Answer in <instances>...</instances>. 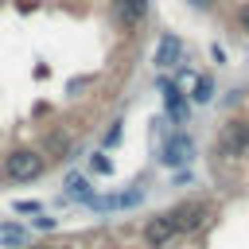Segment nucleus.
Segmentation results:
<instances>
[{
  "mask_svg": "<svg viewBox=\"0 0 249 249\" xmlns=\"http://www.w3.org/2000/svg\"><path fill=\"white\" fill-rule=\"evenodd\" d=\"M39 171H43V156L31 152V148H19V152H12V156L4 160V175L16 179V183H31Z\"/></svg>",
  "mask_w": 249,
  "mask_h": 249,
  "instance_id": "nucleus-1",
  "label": "nucleus"
},
{
  "mask_svg": "<svg viewBox=\"0 0 249 249\" xmlns=\"http://www.w3.org/2000/svg\"><path fill=\"white\" fill-rule=\"evenodd\" d=\"M218 152H222V156H230V160L245 156V152H249V124L230 121V124L222 128V136H218Z\"/></svg>",
  "mask_w": 249,
  "mask_h": 249,
  "instance_id": "nucleus-2",
  "label": "nucleus"
},
{
  "mask_svg": "<svg viewBox=\"0 0 249 249\" xmlns=\"http://www.w3.org/2000/svg\"><path fill=\"white\" fill-rule=\"evenodd\" d=\"M167 218H171L175 233H191V230L202 226V218H206V202H183V206H175Z\"/></svg>",
  "mask_w": 249,
  "mask_h": 249,
  "instance_id": "nucleus-3",
  "label": "nucleus"
},
{
  "mask_svg": "<svg viewBox=\"0 0 249 249\" xmlns=\"http://www.w3.org/2000/svg\"><path fill=\"white\" fill-rule=\"evenodd\" d=\"M179 233H175V226H171V218L167 214H160V218H152L148 226H144V241L152 245V249H163L167 241H175Z\"/></svg>",
  "mask_w": 249,
  "mask_h": 249,
  "instance_id": "nucleus-4",
  "label": "nucleus"
},
{
  "mask_svg": "<svg viewBox=\"0 0 249 249\" xmlns=\"http://www.w3.org/2000/svg\"><path fill=\"white\" fill-rule=\"evenodd\" d=\"M113 16H117V23H124V27H140L144 16H148V0H117V4H113Z\"/></svg>",
  "mask_w": 249,
  "mask_h": 249,
  "instance_id": "nucleus-5",
  "label": "nucleus"
},
{
  "mask_svg": "<svg viewBox=\"0 0 249 249\" xmlns=\"http://www.w3.org/2000/svg\"><path fill=\"white\" fill-rule=\"evenodd\" d=\"M152 62H156V66H171V62H179V39H175V35H160Z\"/></svg>",
  "mask_w": 249,
  "mask_h": 249,
  "instance_id": "nucleus-6",
  "label": "nucleus"
},
{
  "mask_svg": "<svg viewBox=\"0 0 249 249\" xmlns=\"http://www.w3.org/2000/svg\"><path fill=\"white\" fill-rule=\"evenodd\" d=\"M163 97H167V109H171V117L183 124V121H187V105H183V97H179V86H175V82H163Z\"/></svg>",
  "mask_w": 249,
  "mask_h": 249,
  "instance_id": "nucleus-7",
  "label": "nucleus"
},
{
  "mask_svg": "<svg viewBox=\"0 0 249 249\" xmlns=\"http://www.w3.org/2000/svg\"><path fill=\"white\" fill-rule=\"evenodd\" d=\"M187 152H191V140H187V136H175V140H167V148H163V163H183Z\"/></svg>",
  "mask_w": 249,
  "mask_h": 249,
  "instance_id": "nucleus-8",
  "label": "nucleus"
},
{
  "mask_svg": "<svg viewBox=\"0 0 249 249\" xmlns=\"http://www.w3.org/2000/svg\"><path fill=\"white\" fill-rule=\"evenodd\" d=\"M210 93H214V82L210 78H198L195 82V101H210Z\"/></svg>",
  "mask_w": 249,
  "mask_h": 249,
  "instance_id": "nucleus-9",
  "label": "nucleus"
},
{
  "mask_svg": "<svg viewBox=\"0 0 249 249\" xmlns=\"http://www.w3.org/2000/svg\"><path fill=\"white\" fill-rule=\"evenodd\" d=\"M0 241H8V245H23V230H16V226H0Z\"/></svg>",
  "mask_w": 249,
  "mask_h": 249,
  "instance_id": "nucleus-10",
  "label": "nucleus"
},
{
  "mask_svg": "<svg viewBox=\"0 0 249 249\" xmlns=\"http://www.w3.org/2000/svg\"><path fill=\"white\" fill-rule=\"evenodd\" d=\"M237 23H241V31L249 35V4H241V12H237Z\"/></svg>",
  "mask_w": 249,
  "mask_h": 249,
  "instance_id": "nucleus-11",
  "label": "nucleus"
},
{
  "mask_svg": "<svg viewBox=\"0 0 249 249\" xmlns=\"http://www.w3.org/2000/svg\"><path fill=\"white\" fill-rule=\"evenodd\" d=\"M93 171H101V175H105V171H109V160H105V156H93Z\"/></svg>",
  "mask_w": 249,
  "mask_h": 249,
  "instance_id": "nucleus-12",
  "label": "nucleus"
},
{
  "mask_svg": "<svg viewBox=\"0 0 249 249\" xmlns=\"http://www.w3.org/2000/svg\"><path fill=\"white\" fill-rule=\"evenodd\" d=\"M70 191H74V195H86V179L74 175V179H70Z\"/></svg>",
  "mask_w": 249,
  "mask_h": 249,
  "instance_id": "nucleus-13",
  "label": "nucleus"
},
{
  "mask_svg": "<svg viewBox=\"0 0 249 249\" xmlns=\"http://www.w3.org/2000/svg\"><path fill=\"white\" fill-rule=\"evenodd\" d=\"M195 4H198V8H206V4H210V0H195Z\"/></svg>",
  "mask_w": 249,
  "mask_h": 249,
  "instance_id": "nucleus-14",
  "label": "nucleus"
},
{
  "mask_svg": "<svg viewBox=\"0 0 249 249\" xmlns=\"http://www.w3.org/2000/svg\"><path fill=\"white\" fill-rule=\"evenodd\" d=\"M31 249H47V245H31Z\"/></svg>",
  "mask_w": 249,
  "mask_h": 249,
  "instance_id": "nucleus-15",
  "label": "nucleus"
}]
</instances>
